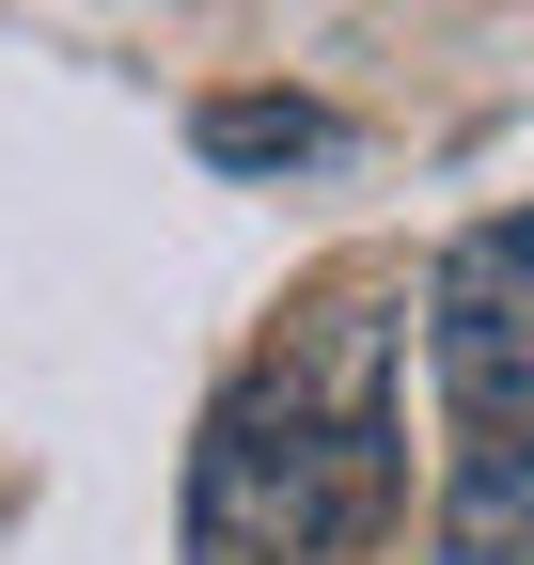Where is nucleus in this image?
I'll return each instance as SVG.
<instances>
[{"label": "nucleus", "instance_id": "nucleus-1", "mask_svg": "<svg viewBox=\"0 0 534 565\" xmlns=\"http://www.w3.org/2000/svg\"><path fill=\"white\" fill-rule=\"evenodd\" d=\"M409 519V377L393 315L330 299L221 377L189 440V565H362Z\"/></svg>", "mask_w": 534, "mask_h": 565}, {"label": "nucleus", "instance_id": "nucleus-2", "mask_svg": "<svg viewBox=\"0 0 534 565\" xmlns=\"http://www.w3.org/2000/svg\"><path fill=\"white\" fill-rule=\"evenodd\" d=\"M425 377L456 440H519L534 424V221L488 204L425 252Z\"/></svg>", "mask_w": 534, "mask_h": 565}, {"label": "nucleus", "instance_id": "nucleus-3", "mask_svg": "<svg viewBox=\"0 0 534 565\" xmlns=\"http://www.w3.org/2000/svg\"><path fill=\"white\" fill-rule=\"evenodd\" d=\"M425 565H534V440H456L440 456Z\"/></svg>", "mask_w": 534, "mask_h": 565}, {"label": "nucleus", "instance_id": "nucleus-4", "mask_svg": "<svg viewBox=\"0 0 534 565\" xmlns=\"http://www.w3.org/2000/svg\"><path fill=\"white\" fill-rule=\"evenodd\" d=\"M189 141H205L221 173H299V158H346V126H330L314 95H205V110H189Z\"/></svg>", "mask_w": 534, "mask_h": 565}]
</instances>
